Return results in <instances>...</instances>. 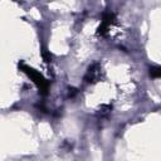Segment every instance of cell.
I'll return each instance as SVG.
<instances>
[{
    "label": "cell",
    "instance_id": "6da1fadb",
    "mask_svg": "<svg viewBox=\"0 0 161 161\" xmlns=\"http://www.w3.org/2000/svg\"><path fill=\"white\" fill-rule=\"evenodd\" d=\"M19 69L21 70V72H24L33 82H34V84L38 87V89H39V92L43 94V96H45L47 93H48V88H49V82L38 72V70H35L34 68H31V67H29V65H26V64H24L23 62H20L19 64Z\"/></svg>",
    "mask_w": 161,
    "mask_h": 161
},
{
    "label": "cell",
    "instance_id": "7a4b0ae2",
    "mask_svg": "<svg viewBox=\"0 0 161 161\" xmlns=\"http://www.w3.org/2000/svg\"><path fill=\"white\" fill-rule=\"evenodd\" d=\"M103 77V72H102V67L99 63H93L88 67L87 72H86V75H84V82L86 83H89V84H93V83H97L102 79Z\"/></svg>",
    "mask_w": 161,
    "mask_h": 161
},
{
    "label": "cell",
    "instance_id": "3957f363",
    "mask_svg": "<svg viewBox=\"0 0 161 161\" xmlns=\"http://www.w3.org/2000/svg\"><path fill=\"white\" fill-rule=\"evenodd\" d=\"M114 19H116V16H114V14L112 11H106L103 14V16H102L101 25L98 26V34L99 35H104L108 31L109 26L114 23Z\"/></svg>",
    "mask_w": 161,
    "mask_h": 161
},
{
    "label": "cell",
    "instance_id": "277c9868",
    "mask_svg": "<svg viewBox=\"0 0 161 161\" xmlns=\"http://www.w3.org/2000/svg\"><path fill=\"white\" fill-rule=\"evenodd\" d=\"M111 109H112V106H109V104H103V106H101V108H99V114H101L102 117H107V116L111 113Z\"/></svg>",
    "mask_w": 161,
    "mask_h": 161
},
{
    "label": "cell",
    "instance_id": "5b68a950",
    "mask_svg": "<svg viewBox=\"0 0 161 161\" xmlns=\"http://www.w3.org/2000/svg\"><path fill=\"white\" fill-rule=\"evenodd\" d=\"M150 75L152 78H161V67H151Z\"/></svg>",
    "mask_w": 161,
    "mask_h": 161
}]
</instances>
